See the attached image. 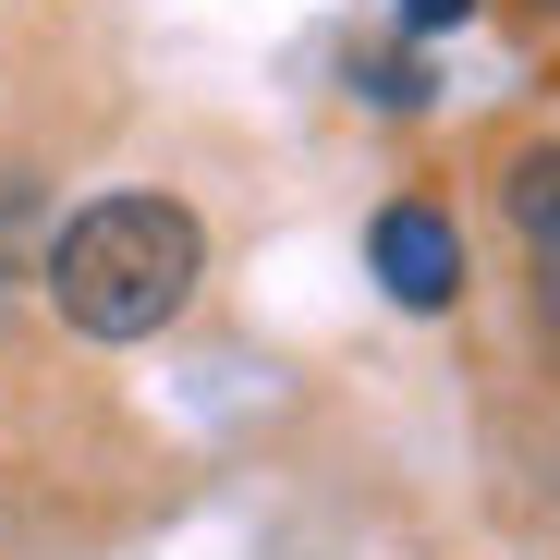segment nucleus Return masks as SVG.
<instances>
[{"mask_svg":"<svg viewBox=\"0 0 560 560\" xmlns=\"http://www.w3.org/2000/svg\"><path fill=\"white\" fill-rule=\"evenodd\" d=\"M463 13H476V0H402V25H415V37H439V25H463Z\"/></svg>","mask_w":560,"mask_h":560,"instance_id":"6","label":"nucleus"},{"mask_svg":"<svg viewBox=\"0 0 560 560\" xmlns=\"http://www.w3.org/2000/svg\"><path fill=\"white\" fill-rule=\"evenodd\" d=\"M365 98H378V110H415V98H427V61H415V49H378V61H365Z\"/></svg>","mask_w":560,"mask_h":560,"instance_id":"4","label":"nucleus"},{"mask_svg":"<svg viewBox=\"0 0 560 560\" xmlns=\"http://www.w3.org/2000/svg\"><path fill=\"white\" fill-rule=\"evenodd\" d=\"M365 268H378L390 305H451L463 293V232L427 196H402V208H378V232H365Z\"/></svg>","mask_w":560,"mask_h":560,"instance_id":"2","label":"nucleus"},{"mask_svg":"<svg viewBox=\"0 0 560 560\" xmlns=\"http://www.w3.org/2000/svg\"><path fill=\"white\" fill-rule=\"evenodd\" d=\"M25 220H37V171H0V268H25Z\"/></svg>","mask_w":560,"mask_h":560,"instance_id":"5","label":"nucleus"},{"mask_svg":"<svg viewBox=\"0 0 560 560\" xmlns=\"http://www.w3.org/2000/svg\"><path fill=\"white\" fill-rule=\"evenodd\" d=\"M500 208H512L524 256H560V147H524V159L500 171Z\"/></svg>","mask_w":560,"mask_h":560,"instance_id":"3","label":"nucleus"},{"mask_svg":"<svg viewBox=\"0 0 560 560\" xmlns=\"http://www.w3.org/2000/svg\"><path fill=\"white\" fill-rule=\"evenodd\" d=\"M196 268H208V232L183 196H98L49 232V305L73 341H147L183 317Z\"/></svg>","mask_w":560,"mask_h":560,"instance_id":"1","label":"nucleus"}]
</instances>
